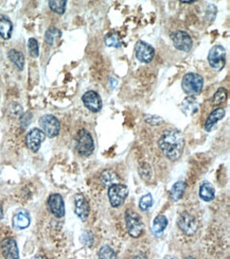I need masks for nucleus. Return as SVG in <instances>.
Listing matches in <instances>:
<instances>
[{"instance_id": "18", "label": "nucleus", "mask_w": 230, "mask_h": 259, "mask_svg": "<svg viewBox=\"0 0 230 259\" xmlns=\"http://www.w3.org/2000/svg\"><path fill=\"white\" fill-rule=\"evenodd\" d=\"M225 115H226L225 110L221 109V107H218V109L213 110L210 113L209 117H208L207 120H206V123H205V130H206V131L207 132H210L211 130L215 126V124L218 121L223 119V118L225 117Z\"/></svg>"}, {"instance_id": "34", "label": "nucleus", "mask_w": 230, "mask_h": 259, "mask_svg": "<svg viewBox=\"0 0 230 259\" xmlns=\"http://www.w3.org/2000/svg\"><path fill=\"white\" fill-rule=\"evenodd\" d=\"M133 259H148V257H147V255L144 254V253H139V254L135 255V256L133 257Z\"/></svg>"}, {"instance_id": "17", "label": "nucleus", "mask_w": 230, "mask_h": 259, "mask_svg": "<svg viewBox=\"0 0 230 259\" xmlns=\"http://www.w3.org/2000/svg\"><path fill=\"white\" fill-rule=\"evenodd\" d=\"M180 109L182 113L187 116H192L196 114L200 110V102L197 101L194 97L190 96L188 98H186L181 104H180Z\"/></svg>"}, {"instance_id": "27", "label": "nucleus", "mask_w": 230, "mask_h": 259, "mask_svg": "<svg viewBox=\"0 0 230 259\" xmlns=\"http://www.w3.org/2000/svg\"><path fill=\"white\" fill-rule=\"evenodd\" d=\"M227 99V91L224 88L218 89L216 91V93L213 95L212 99H211V103L214 106H218L223 104Z\"/></svg>"}, {"instance_id": "36", "label": "nucleus", "mask_w": 230, "mask_h": 259, "mask_svg": "<svg viewBox=\"0 0 230 259\" xmlns=\"http://www.w3.org/2000/svg\"><path fill=\"white\" fill-rule=\"evenodd\" d=\"M31 259H46V257H43V256H41V255H37V256H35V257L31 258Z\"/></svg>"}, {"instance_id": "7", "label": "nucleus", "mask_w": 230, "mask_h": 259, "mask_svg": "<svg viewBox=\"0 0 230 259\" xmlns=\"http://www.w3.org/2000/svg\"><path fill=\"white\" fill-rule=\"evenodd\" d=\"M108 199L113 207H119L128 196V188L123 184H115L108 188Z\"/></svg>"}, {"instance_id": "12", "label": "nucleus", "mask_w": 230, "mask_h": 259, "mask_svg": "<svg viewBox=\"0 0 230 259\" xmlns=\"http://www.w3.org/2000/svg\"><path fill=\"white\" fill-rule=\"evenodd\" d=\"M45 137L46 136L41 130L32 128L26 136V145L33 152H37L43 140H45Z\"/></svg>"}, {"instance_id": "25", "label": "nucleus", "mask_w": 230, "mask_h": 259, "mask_svg": "<svg viewBox=\"0 0 230 259\" xmlns=\"http://www.w3.org/2000/svg\"><path fill=\"white\" fill-rule=\"evenodd\" d=\"M61 35H62V33L58 28L50 27L45 34V40L48 45L52 46L54 44V41H56L58 38H60Z\"/></svg>"}, {"instance_id": "10", "label": "nucleus", "mask_w": 230, "mask_h": 259, "mask_svg": "<svg viewBox=\"0 0 230 259\" xmlns=\"http://www.w3.org/2000/svg\"><path fill=\"white\" fill-rule=\"evenodd\" d=\"M135 55L139 62L148 64L154 59L155 50L151 45H149L148 42L144 40H139L137 41V44L135 46Z\"/></svg>"}, {"instance_id": "32", "label": "nucleus", "mask_w": 230, "mask_h": 259, "mask_svg": "<svg viewBox=\"0 0 230 259\" xmlns=\"http://www.w3.org/2000/svg\"><path fill=\"white\" fill-rule=\"evenodd\" d=\"M105 44L108 47H116V48H118L120 46V41H119V38H118V36L116 34H112V35L105 37Z\"/></svg>"}, {"instance_id": "33", "label": "nucleus", "mask_w": 230, "mask_h": 259, "mask_svg": "<svg viewBox=\"0 0 230 259\" xmlns=\"http://www.w3.org/2000/svg\"><path fill=\"white\" fill-rule=\"evenodd\" d=\"M146 121L151 125H159L163 122V119L158 116H149L146 117Z\"/></svg>"}, {"instance_id": "16", "label": "nucleus", "mask_w": 230, "mask_h": 259, "mask_svg": "<svg viewBox=\"0 0 230 259\" xmlns=\"http://www.w3.org/2000/svg\"><path fill=\"white\" fill-rule=\"evenodd\" d=\"M30 223H31L30 213L27 210L20 209L14 214L12 224L16 230H25L30 225Z\"/></svg>"}, {"instance_id": "11", "label": "nucleus", "mask_w": 230, "mask_h": 259, "mask_svg": "<svg viewBox=\"0 0 230 259\" xmlns=\"http://www.w3.org/2000/svg\"><path fill=\"white\" fill-rule=\"evenodd\" d=\"M48 208L54 217L61 219L65 215V203L63 197L59 193H52L48 198Z\"/></svg>"}, {"instance_id": "4", "label": "nucleus", "mask_w": 230, "mask_h": 259, "mask_svg": "<svg viewBox=\"0 0 230 259\" xmlns=\"http://www.w3.org/2000/svg\"><path fill=\"white\" fill-rule=\"evenodd\" d=\"M125 223L128 234L133 237V238H138L145 231V225L142 222L139 214L133 210H126L125 212Z\"/></svg>"}, {"instance_id": "5", "label": "nucleus", "mask_w": 230, "mask_h": 259, "mask_svg": "<svg viewBox=\"0 0 230 259\" xmlns=\"http://www.w3.org/2000/svg\"><path fill=\"white\" fill-rule=\"evenodd\" d=\"M39 125L45 136H48L49 138L57 137L61 130V123L58 118L50 114L43 115L39 118Z\"/></svg>"}, {"instance_id": "14", "label": "nucleus", "mask_w": 230, "mask_h": 259, "mask_svg": "<svg viewBox=\"0 0 230 259\" xmlns=\"http://www.w3.org/2000/svg\"><path fill=\"white\" fill-rule=\"evenodd\" d=\"M0 251L6 259H19V251L13 238H6L0 242Z\"/></svg>"}, {"instance_id": "35", "label": "nucleus", "mask_w": 230, "mask_h": 259, "mask_svg": "<svg viewBox=\"0 0 230 259\" xmlns=\"http://www.w3.org/2000/svg\"><path fill=\"white\" fill-rule=\"evenodd\" d=\"M4 217V209H3V204L0 203V219H3Z\"/></svg>"}, {"instance_id": "24", "label": "nucleus", "mask_w": 230, "mask_h": 259, "mask_svg": "<svg viewBox=\"0 0 230 259\" xmlns=\"http://www.w3.org/2000/svg\"><path fill=\"white\" fill-rule=\"evenodd\" d=\"M186 190V183L182 181L176 182L175 184L172 186L171 191H170V197L173 201H178L181 199L183 196V192Z\"/></svg>"}, {"instance_id": "39", "label": "nucleus", "mask_w": 230, "mask_h": 259, "mask_svg": "<svg viewBox=\"0 0 230 259\" xmlns=\"http://www.w3.org/2000/svg\"><path fill=\"white\" fill-rule=\"evenodd\" d=\"M185 259H195L194 257H191V256H188V257H186Z\"/></svg>"}, {"instance_id": "8", "label": "nucleus", "mask_w": 230, "mask_h": 259, "mask_svg": "<svg viewBox=\"0 0 230 259\" xmlns=\"http://www.w3.org/2000/svg\"><path fill=\"white\" fill-rule=\"evenodd\" d=\"M171 38L174 44V47L176 49L183 52H189L192 49V46H193L192 38L186 31H182V30L175 31L171 35Z\"/></svg>"}, {"instance_id": "29", "label": "nucleus", "mask_w": 230, "mask_h": 259, "mask_svg": "<svg viewBox=\"0 0 230 259\" xmlns=\"http://www.w3.org/2000/svg\"><path fill=\"white\" fill-rule=\"evenodd\" d=\"M153 206V198H152V194L148 193L145 194V196H142L140 198L139 201V207L142 211H147L149 210L151 207Z\"/></svg>"}, {"instance_id": "30", "label": "nucleus", "mask_w": 230, "mask_h": 259, "mask_svg": "<svg viewBox=\"0 0 230 259\" xmlns=\"http://www.w3.org/2000/svg\"><path fill=\"white\" fill-rule=\"evenodd\" d=\"M28 50L30 56L32 58H37L39 56V48H38V42L35 38H29L28 40Z\"/></svg>"}, {"instance_id": "37", "label": "nucleus", "mask_w": 230, "mask_h": 259, "mask_svg": "<svg viewBox=\"0 0 230 259\" xmlns=\"http://www.w3.org/2000/svg\"><path fill=\"white\" fill-rule=\"evenodd\" d=\"M164 259H178V258H177V257H175V256H171V255H168V256L164 257Z\"/></svg>"}, {"instance_id": "26", "label": "nucleus", "mask_w": 230, "mask_h": 259, "mask_svg": "<svg viewBox=\"0 0 230 259\" xmlns=\"http://www.w3.org/2000/svg\"><path fill=\"white\" fill-rule=\"evenodd\" d=\"M99 259H118L116 252L109 245H103L98 252Z\"/></svg>"}, {"instance_id": "23", "label": "nucleus", "mask_w": 230, "mask_h": 259, "mask_svg": "<svg viewBox=\"0 0 230 259\" xmlns=\"http://www.w3.org/2000/svg\"><path fill=\"white\" fill-rule=\"evenodd\" d=\"M8 57L10 59V61L12 62L19 70L24 69V67H25V57L20 51L15 50V49H11L8 52Z\"/></svg>"}, {"instance_id": "19", "label": "nucleus", "mask_w": 230, "mask_h": 259, "mask_svg": "<svg viewBox=\"0 0 230 259\" xmlns=\"http://www.w3.org/2000/svg\"><path fill=\"white\" fill-rule=\"evenodd\" d=\"M199 196L205 202H211L212 200H214V198H215V189L212 186L211 183L207 182V181L202 183L201 186H200Z\"/></svg>"}, {"instance_id": "38", "label": "nucleus", "mask_w": 230, "mask_h": 259, "mask_svg": "<svg viewBox=\"0 0 230 259\" xmlns=\"http://www.w3.org/2000/svg\"><path fill=\"white\" fill-rule=\"evenodd\" d=\"M194 2H181V4H188V5H191V4H193Z\"/></svg>"}, {"instance_id": "31", "label": "nucleus", "mask_w": 230, "mask_h": 259, "mask_svg": "<svg viewBox=\"0 0 230 259\" xmlns=\"http://www.w3.org/2000/svg\"><path fill=\"white\" fill-rule=\"evenodd\" d=\"M139 174L141 176V178L146 180V181H149L151 180L152 178V169L150 167L149 164H142L139 168Z\"/></svg>"}, {"instance_id": "2", "label": "nucleus", "mask_w": 230, "mask_h": 259, "mask_svg": "<svg viewBox=\"0 0 230 259\" xmlns=\"http://www.w3.org/2000/svg\"><path fill=\"white\" fill-rule=\"evenodd\" d=\"M204 86V79L202 75L195 72H188L183 75L181 81V88L183 92L189 95L194 96L199 95Z\"/></svg>"}, {"instance_id": "9", "label": "nucleus", "mask_w": 230, "mask_h": 259, "mask_svg": "<svg viewBox=\"0 0 230 259\" xmlns=\"http://www.w3.org/2000/svg\"><path fill=\"white\" fill-rule=\"evenodd\" d=\"M177 225L179 230L187 236H192L196 233L197 231V222L196 219L193 217V215L187 211L182 212L179 218L177 220Z\"/></svg>"}, {"instance_id": "15", "label": "nucleus", "mask_w": 230, "mask_h": 259, "mask_svg": "<svg viewBox=\"0 0 230 259\" xmlns=\"http://www.w3.org/2000/svg\"><path fill=\"white\" fill-rule=\"evenodd\" d=\"M74 211L81 221H86L89 215V204L83 194H75L74 197Z\"/></svg>"}, {"instance_id": "22", "label": "nucleus", "mask_w": 230, "mask_h": 259, "mask_svg": "<svg viewBox=\"0 0 230 259\" xmlns=\"http://www.w3.org/2000/svg\"><path fill=\"white\" fill-rule=\"evenodd\" d=\"M168 226V218L166 215L160 214L157 215V217L154 219V222H153L152 225V231L156 236H160L164 231H166Z\"/></svg>"}, {"instance_id": "13", "label": "nucleus", "mask_w": 230, "mask_h": 259, "mask_svg": "<svg viewBox=\"0 0 230 259\" xmlns=\"http://www.w3.org/2000/svg\"><path fill=\"white\" fill-rule=\"evenodd\" d=\"M82 101L87 109L91 111L93 113L100 112L102 109V100L100 98V96H99V94L96 93L95 91L86 92L82 96Z\"/></svg>"}, {"instance_id": "21", "label": "nucleus", "mask_w": 230, "mask_h": 259, "mask_svg": "<svg viewBox=\"0 0 230 259\" xmlns=\"http://www.w3.org/2000/svg\"><path fill=\"white\" fill-rule=\"evenodd\" d=\"M101 183L104 187L109 188L115 184H119V177L112 169L104 170L101 175Z\"/></svg>"}, {"instance_id": "1", "label": "nucleus", "mask_w": 230, "mask_h": 259, "mask_svg": "<svg viewBox=\"0 0 230 259\" xmlns=\"http://www.w3.org/2000/svg\"><path fill=\"white\" fill-rule=\"evenodd\" d=\"M158 146L163 155L169 160L176 161L180 158L185 148V138L179 131H168L161 135Z\"/></svg>"}, {"instance_id": "28", "label": "nucleus", "mask_w": 230, "mask_h": 259, "mask_svg": "<svg viewBox=\"0 0 230 259\" xmlns=\"http://www.w3.org/2000/svg\"><path fill=\"white\" fill-rule=\"evenodd\" d=\"M66 5H67V2H61V0H50L49 2V7L53 11L54 13L57 14H64L66 11Z\"/></svg>"}, {"instance_id": "3", "label": "nucleus", "mask_w": 230, "mask_h": 259, "mask_svg": "<svg viewBox=\"0 0 230 259\" xmlns=\"http://www.w3.org/2000/svg\"><path fill=\"white\" fill-rule=\"evenodd\" d=\"M75 149L78 153L82 156H89L93 154L95 150V144L91 134L85 128L80 130L76 135V145Z\"/></svg>"}, {"instance_id": "6", "label": "nucleus", "mask_w": 230, "mask_h": 259, "mask_svg": "<svg viewBox=\"0 0 230 259\" xmlns=\"http://www.w3.org/2000/svg\"><path fill=\"white\" fill-rule=\"evenodd\" d=\"M208 62L210 66L214 69L220 71L225 67L226 64V50L221 45L213 46L209 53H208Z\"/></svg>"}, {"instance_id": "20", "label": "nucleus", "mask_w": 230, "mask_h": 259, "mask_svg": "<svg viewBox=\"0 0 230 259\" xmlns=\"http://www.w3.org/2000/svg\"><path fill=\"white\" fill-rule=\"evenodd\" d=\"M13 24L10 18L5 15H0V36L8 40L12 36Z\"/></svg>"}]
</instances>
